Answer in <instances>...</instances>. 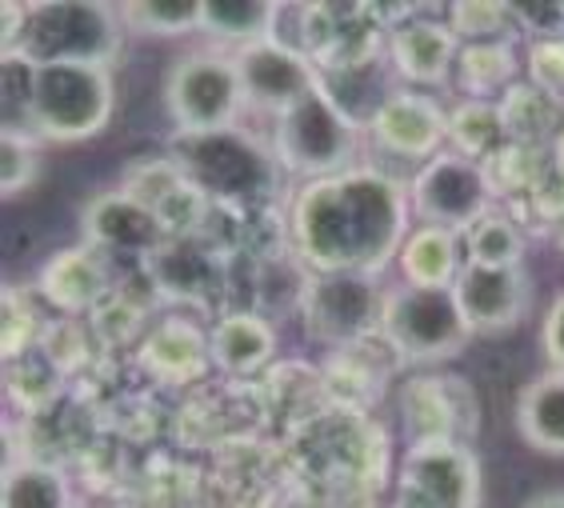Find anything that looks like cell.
I'll return each instance as SVG.
<instances>
[{
  "mask_svg": "<svg viewBox=\"0 0 564 508\" xmlns=\"http://www.w3.org/2000/svg\"><path fill=\"white\" fill-rule=\"evenodd\" d=\"M409 228V196L377 169H348L304 181L289 208V237L304 264L316 272L372 277L401 257Z\"/></svg>",
  "mask_w": 564,
  "mask_h": 508,
  "instance_id": "6da1fadb",
  "label": "cell"
},
{
  "mask_svg": "<svg viewBox=\"0 0 564 508\" xmlns=\"http://www.w3.org/2000/svg\"><path fill=\"white\" fill-rule=\"evenodd\" d=\"M117 41L120 24L109 4H4V56H24L33 65H109Z\"/></svg>",
  "mask_w": 564,
  "mask_h": 508,
  "instance_id": "7a4b0ae2",
  "label": "cell"
},
{
  "mask_svg": "<svg viewBox=\"0 0 564 508\" xmlns=\"http://www.w3.org/2000/svg\"><path fill=\"white\" fill-rule=\"evenodd\" d=\"M169 156L196 193L220 205L264 201L276 188V164H281L276 152L240 132L237 125L217 132H176Z\"/></svg>",
  "mask_w": 564,
  "mask_h": 508,
  "instance_id": "3957f363",
  "label": "cell"
},
{
  "mask_svg": "<svg viewBox=\"0 0 564 508\" xmlns=\"http://www.w3.org/2000/svg\"><path fill=\"white\" fill-rule=\"evenodd\" d=\"M117 88L109 65H36L33 137L36 141H88L112 117Z\"/></svg>",
  "mask_w": 564,
  "mask_h": 508,
  "instance_id": "277c9868",
  "label": "cell"
},
{
  "mask_svg": "<svg viewBox=\"0 0 564 508\" xmlns=\"http://www.w3.org/2000/svg\"><path fill=\"white\" fill-rule=\"evenodd\" d=\"M357 141L360 125H352L316 85V93H308L301 105H293L284 117H276V144H272V152H276V161L289 173L321 181V176H337L352 169Z\"/></svg>",
  "mask_w": 564,
  "mask_h": 508,
  "instance_id": "5b68a950",
  "label": "cell"
},
{
  "mask_svg": "<svg viewBox=\"0 0 564 508\" xmlns=\"http://www.w3.org/2000/svg\"><path fill=\"white\" fill-rule=\"evenodd\" d=\"M380 333L409 360H445L465 348L473 328H468L453 289L401 284L384 296Z\"/></svg>",
  "mask_w": 564,
  "mask_h": 508,
  "instance_id": "8992f818",
  "label": "cell"
},
{
  "mask_svg": "<svg viewBox=\"0 0 564 508\" xmlns=\"http://www.w3.org/2000/svg\"><path fill=\"white\" fill-rule=\"evenodd\" d=\"M164 105L173 112L176 132L232 129L240 109L249 105L237 61L225 53H213V48L185 53L164 76Z\"/></svg>",
  "mask_w": 564,
  "mask_h": 508,
  "instance_id": "52a82bcc",
  "label": "cell"
},
{
  "mask_svg": "<svg viewBox=\"0 0 564 508\" xmlns=\"http://www.w3.org/2000/svg\"><path fill=\"white\" fill-rule=\"evenodd\" d=\"M480 468L460 441H416L397 476L392 508H477Z\"/></svg>",
  "mask_w": 564,
  "mask_h": 508,
  "instance_id": "ba28073f",
  "label": "cell"
},
{
  "mask_svg": "<svg viewBox=\"0 0 564 508\" xmlns=\"http://www.w3.org/2000/svg\"><path fill=\"white\" fill-rule=\"evenodd\" d=\"M409 205L421 213L424 225L465 237L480 217L492 213V181L477 161H468L460 152H436L413 176Z\"/></svg>",
  "mask_w": 564,
  "mask_h": 508,
  "instance_id": "9c48e42d",
  "label": "cell"
},
{
  "mask_svg": "<svg viewBox=\"0 0 564 508\" xmlns=\"http://www.w3.org/2000/svg\"><path fill=\"white\" fill-rule=\"evenodd\" d=\"M308 333L325 345H360V336L380 328L384 296L372 277L360 272H316L301 296Z\"/></svg>",
  "mask_w": 564,
  "mask_h": 508,
  "instance_id": "30bf717a",
  "label": "cell"
},
{
  "mask_svg": "<svg viewBox=\"0 0 564 508\" xmlns=\"http://www.w3.org/2000/svg\"><path fill=\"white\" fill-rule=\"evenodd\" d=\"M232 61H237L249 109L276 112V117H284L308 93H316V80H321L313 73V65H308V56L296 44H284L276 36L261 44H249V48H237Z\"/></svg>",
  "mask_w": 564,
  "mask_h": 508,
  "instance_id": "8fae6325",
  "label": "cell"
},
{
  "mask_svg": "<svg viewBox=\"0 0 564 508\" xmlns=\"http://www.w3.org/2000/svg\"><path fill=\"white\" fill-rule=\"evenodd\" d=\"M369 129L380 149H389L392 156L429 164L436 156V149L448 141V112L433 97H424V93L397 88L380 105V112L372 117Z\"/></svg>",
  "mask_w": 564,
  "mask_h": 508,
  "instance_id": "7c38bea8",
  "label": "cell"
},
{
  "mask_svg": "<svg viewBox=\"0 0 564 508\" xmlns=\"http://www.w3.org/2000/svg\"><path fill=\"white\" fill-rule=\"evenodd\" d=\"M453 292L473 333H505L521 321L529 304L524 269H492V264H473V260H465Z\"/></svg>",
  "mask_w": 564,
  "mask_h": 508,
  "instance_id": "4fadbf2b",
  "label": "cell"
},
{
  "mask_svg": "<svg viewBox=\"0 0 564 508\" xmlns=\"http://www.w3.org/2000/svg\"><path fill=\"white\" fill-rule=\"evenodd\" d=\"M85 240L100 252H129V257L141 252L149 260L169 240V228L149 205L117 188V193H100L85 208Z\"/></svg>",
  "mask_w": 564,
  "mask_h": 508,
  "instance_id": "5bb4252c",
  "label": "cell"
},
{
  "mask_svg": "<svg viewBox=\"0 0 564 508\" xmlns=\"http://www.w3.org/2000/svg\"><path fill=\"white\" fill-rule=\"evenodd\" d=\"M392 73L409 85H441L460 61L453 24L441 21H404L389 36Z\"/></svg>",
  "mask_w": 564,
  "mask_h": 508,
  "instance_id": "9a60e30c",
  "label": "cell"
},
{
  "mask_svg": "<svg viewBox=\"0 0 564 508\" xmlns=\"http://www.w3.org/2000/svg\"><path fill=\"white\" fill-rule=\"evenodd\" d=\"M41 292L44 301L65 309V313H85L109 292V260L88 240L76 249L56 252L41 269Z\"/></svg>",
  "mask_w": 564,
  "mask_h": 508,
  "instance_id": "2e32d148",
  "label": "cell"
},
{
  "mask_svg": "<svg viewBox=\"0 0 564 508\" xmlns=\"http://www.w3.org/2000/svg\"><path fill=\"white\" fill-rule=\"evenodd\" d=\"M141 360L161 380L181 385V380H196L205 372L208 360H213V345H208V336L193 321L169 316V321H161V325L144 336Z\"/></svg>",
  "mask_w": 564,
  "mask_h": 508,
  "instance_id": "e0dca14e",
  "label": "cell"
},
{
  "mask_svg": "<svg viewBox=\"0 0 564 508\" xmlns=\"http://www.w3.org/2000/svg\"><path fill=\"white\" fill-rule=\"evenodd\" d=\"M404 272V284H433V289H453L465 257H460V233L448 228L421 225L416 233H409L397 257Z\"/></svg>",
  "mask_w": 564,
  "mask_h": 508,
  "instance_id": "ac0fdd59",
  "label": "cell"
},
{
  "mask_svg": "<svg viewBox=\"0 0 564 508\" xmlns=\"http://www.w3.org/2000/svg\"><path fill=\"white\" fill-rule=\"evenodd\" d=\"M517 429L536 453L564 456V368L524 385L517 400Z\"/></svg>",
  "mask_w": 564,
  "mask_h": 508,
  "instance_id": "d6986e66",
  "label": "cell"
},
{
  "mask_svg": "<svg viewBox=\"0 0 564 508\" xmlns=\"http://www.w3.org/2000/svg\"><path fill=\"white\" fill-rule=\"evenodd\" d=\"M208 345H213V365H220L225 372H257L269 365L276 333L257 313H228L208 333Z\"/></svg>",
  "mask_w": 564,
  "mask_h": 508,
  "instance_id": "ffe728a7",
  "label": "cell"
},
{
  "mask_svg": "<svg viewBox=\"0 0 564 508\" xmlns=\"http://www.w3.org/2000/svg\"><path fill=\"white\" fill-rule=\"evenodd\" d=\"M276 4L264 0H205V21L200 29L213 33L217 41L249 48V44L272 41V21H276Z\"/></svg>",
  "mask_w": 564,
  "mask_h": 508,
  "instance_id": "44dd1931",
  "label": "cell"
},
{
  "mask_svg": "<svg viewBox=\"0 0 564 508\" xmlns=\"http://www.w3.org/2000/svg\"><path fill=\"white\" fill-rule=\"evenodd\" d=\"M448 141L460 156L480 164V156H492L505 144V112L489 100H468L448 112Z\"/></svg>",
  "mask_w": 564,
  "mask_h": 508,
  "instance_id": "7402d4cb",
  "label": "cell"
},
{
  "mask_svg": "<svg viewBox=\"0 0 564 508\" xmlns=\"http://www.w3.org/2000/svg\"><path fill=\"white\" fill-rule=\"evenodd\" d=\"M524 237L517 220L489 213L465 233V260L473 264H492V269H521Z\"/></svg>",
  "mask_w": 564,
  "mask_h": 508,
  "instance_id": "603a6c76",
  "label": "cell"
},
{
  "mask_svg": "<svg viewBox=\"0 0 564 508\" xmlns=\"http://www.w3.org/2000/svg\"><path fill=\"white\" fill-rule=\"evenodd\" d=\"M0 508H68L65 476L48 465H12L0 488Z\"/></svg>",
  "mask_w": 564,
  "mask_h": 508,
  "instance_id": "cb8c5ba5",
  "label": "cell"
},
{
  "mask_svg": "<svg viewBox=\"0 0 564 508\" xmlns=\"http://www.w3.org/2000/svg\"><path fill=\"white\" fill-rule=\"evenodd\" d=\"M456 68H460V80H465L468 93L485 97L492 88L509 85L512 73H517V56H512L509 44H500V41H473L460 48Z\"/></svg>",
  "mask_w": 564,
  "mask_h": 508,
  "instance_id": "d4e9b609",
  "label": "cell"
},
{
  "mask_svg": "<svg viewBox=\"0 0 564 508\" xmlns=\"http://www.w3.org/2000/svg\"><path fill=\"white\" fill-rule=\"evenodd\" d=\"M120 12L141 33L176 36V33H188V29H200V21H205V0H137V4H124Z\"/></svg>",
  "mask_w": 564,
  "mask_h": 508,
  "instance_id": "484cf974",
  "label": "cell"
},
{
  "mask_svg": "<svg viewBox=\"0 0 564 508\" xmlns=\"http://www.w3.org/2000/svg\"><path fill=\"white\" fill-rule=\"evenodd\" d=\"M36 169H41V156H36V141L29 137H9L0 141V184H4V196H17L33 184Z\"/></svg>",
  "mask_w": 564,
  "mask_h": 508,
  "instance_id": "4316f807",
  "label": "cell"
},
{
  "mask_svg": "<svg viewBox=\"0 0 564 508\" xmlns=\"http://www.w3.org/2000/svg\"><path fill=\"white\" fill-rule=\"evenodd\" d=\"M509 12L512 9H505V4H456L453 9V33L489 41L492 33L505 29V17H509Z\"/></svg>",
  "mask_w": 564,
  "mask_h": 508,
  "instance_id": "83f0119b",
  "label": "cell"
},
{
  "mask_svg": "<svg viewBox=\"0 0 564 508\" xmlns=\"http://www.w3.org/2000/svg\"><path fill=\"white\" fill-rule=\"evenodd\" d=\"M544 353H549L553 368H564V296L553 304V313L544 321Z\"/></svg>",
  "mask_w": 564,
  "mask_h": 508,
  "instance_id": "f1b7e54d",
  "label": "cell"
},
{
  "mask_svg": "<svg viewBox=\"0 0 564 508\" xmlns=\"http://www.w3.org/2000/svg\"><path fill=\"white\" fill-rule=\"evenodd\" d=\"M524 508H564V488H553V493H541V497H532Z\"/></svg>",
  "mask_w": 564,
  "mask_h": 508,
  "instance_id": "f546056e",
  "label": "cell"
}]
</instances>
